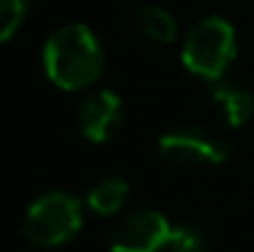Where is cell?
I'll list each match as a JSON object with an SVG mask.
<instances>
[{
	"label": "cell",
	"mask_w": 254,
	"mask_h": 252,
	"mask_svg": "<svg viewBox=\"0 0 254 252\" xmlns=\"http://www.w3.org/2000/svg\"><path fill=\"white\" fill-rule=\"evenodd\" d=\"M82 203L62 190L40 195L25 213L22 235L32 248L52 250L67 245L82 228Z\"/></svg>",
	"instance_id": "obj_3"
},
{
	"label": "cell",
	"mask_w": 254,
	"mask_h": 252,
	"mask_svg": "<svg viewBox=\"0 0 254 252\" xmlns=\"http://www.w3.org/2000/svg\"><path fill=\"white\" fill-rule=\"evenodd\" d=\"M124 126V104L111 89H96L86 94L79 106V129L91 144L111 141Z\"/></svg>",
	"instance_id": "obj_6"
},
{
	"label": "cell",
	"mask_w": 254,
	"mask_h": 252,
	"mask_svg": "<svg viewBox=\"0 0 254 252\" xmlns=\"http://www.w3.org/2000/svg\"><path fill=\"white\" fill-rule=\"evenodd\" d=\"M133 22H136L138 32L146 40L156 42V45H170L178 37L175 17L170 15L166 7H161V5H143V7H138L136 15H133Z\"/></svg>",
	"instance_id": "obj_8"
},
{
	"label": "cell",
	"mask_w": 254,
	"mask_h": 252,
	"mask_svg": "<svg viewBox=\"0 0 254 252\" xmlns=\"http://www.w3.org/2000/svg\"><path fill=\"white\" fill-rule=\"evenodd\" d=\"M168 250L170 252H212V248H210L207 238L200 230L188 228V225H180L173 233V240H170Z\"/></svg>",
	"instance_id": "obj_11"
},
{
	"label": "cell",
	"mask_w": 254,
	"mask_h": 252,
	"mask_svg": "<svg viewBox=\"0 0 254 252\" xmlns=\"http://www.w3.org/2000/svg\"><path fill=\"white\" fill-rule=\"evenodd\" d=\"M128 198V183L121 178H101L86 193V205L96 215H116Z\"/></svg>",
	"instance_id": "obj_9"
},
{
	"label": "cell",
	"mask_w": 254,
	"mask_h": 252,
	"mask_svg": "<svg viewBox=\"0 0 254 252\" xmlns=\"http://www.w3.org/2000/svg\"><path fill=\"white\" fill-rule=\"evenodd\" d=\"M32 0H0V45L12 40L30 12Z\"/></svg>",
	"instance_id": "obj_10"
},
{
	"label": "cell",
	"mask_w": 254,
	"mask_h": 252,
	"mask_svg": "<svg viewBox=\"0 0 254 252\" xmlns=\"http://www.w3.org/2000/svg\"><path fill=\"white\" fill-rule=\"evenodd\" d=\"M158 154L170 168L220 166L232 156V144L197 126L173 129L158 139Z\"/></svg>",
	"instance_id": "obj_4"
},
{
	"label": "cell",
	"mask_w": 254,
	"mask_h": 252,
	"mask_svg": "<svg viewBox=\"0 0 254 252\" xmlns=\"http://www.w3.org/2000/svg\"><path fill=\"white\" fill-rule=\"evenodd\" d=\"M42 62L55 86L82 91L99 80L104 70V50L86 25L69 22L50 35L42 50Z\"/></svg>",
	"instance_id": "obj_1"
},
{
	"label": "cell",
	"mask_w": 254,
	"mask_h": 252,
	"mask_svg": "<svg viewBox=\"0 0 254 252\" xmlns=\"http://www.w3.org/2000/svg\"><path fill=\"white\" fill-rule=\"evenodd\" d=\"M212 104L222 114L225 124L232 129L245 126L254 116V96L250 89L232 82H215L212 86Z\"/></svg>",
	"instance_id": "obj_7"
},
{
	"label": "cell",
	"mask_w": 254,
	"mask_h": 252,
	"mask_svg": "<svg viewBox=\"0 0 254 252\" xmlns=\"http://www.w3.org/2000/svg\"><path fill=\"white\" fill-rule=\"evenodd\" d=\"M180 57L195 77L220 82L237 57V32L225 17L210 15L190 27Z\"/></svg>",
	"instance_id": "obj_2"
},
{
	"label": "cell",
	"mask_w": 254,
	"mask_h": 252,
	"mask_svg": "<svg viewBox=\"0 0 254 252\" xmlns=\"http://www.w3.org/2000/svg\"><path fill=\"white\" fill-rule=\"evenodd\" d=\"M175 228L156 210H138L126 215L109 238L111 252H161L173 240Z\"/></svg>",
	"instance_id": "obj_5"
}]
</instances>
